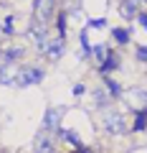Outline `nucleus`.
I'll use <instances>...</instances> for the list:
<instances>
[{
	"mask_svg": "<svg viewBox=\"0 0 147 153\" xmlns=\"http://www.w3.org/2000/svg\"><path fill=\"white\" fill-rule=\"evenodd\" d=\"M43 76H46V71L41 69V66H23L15 74V87L26 89V87H33V84H41Z\"/></svg>",
	"mask_w": 147,
	"mask_h": 153,
	"instance_id": "nucleus-1",
	"label": "nucleus"
},
{
	"mask_svg": "<svg viewBox=\"0 0 147 153\" xmlns=\"http://www.w3.org/2000/svg\"><path fill=\"white\" fill-rule=\"evenodd\" d=\"M104 128H107V133H112V135H122V133H127L124 128V117H122V112H114V110H109L107 115H104Z\"/></svg>",
	"mask_w": 147,
	"mask_h": 153,
	"instance_id": "nucleus-2",
	"label": "nucleus"
},
{
	"mask_svg": "<svg viewBox=\"0 0 147 153\" xmlns=\"http://www.w3.org/2000/svg\"><path fill=\"white\" fill-rule=\"evenodd\" d=\"M64 112H66L64 105H61V107H51L48 112H46V123H43L46 130H53V133L59 130V128H61V117H64Z\"/></svg>",
	"mask_w": 147,
	"mask_h": 153,
	"instance_id": "nucleus-3",
	"label": "nucleus"
},
{
	"mask_svg": "<svg viewBox=\"0 0 147 153\" xmlns=\"http://www.w3.org/2000/svg\"><path fill=\"white\" fill-rule=\"evenodd\" d=\"M23 46H5V49H0V59L3 64H13V61H20L23 59Z\"/></svg>",
	"mask_w": 147,
	"mask_h": 153,
	"instance_id": "nucleus-4",
	"label": "nucleus"
},
{
	"mask_svg": "<svg viewBox=\"0 0 147 153\" xmlns=\"http://www.w3.org/2000/svg\"><path fill=\"white\" fill-rule=\"evenodd\" d=\"M53 5H56V0H36V16L41 18V23L48 21L51 16H53Z\"/></svg>",
	"mask_w": 147,
	"mask_h": 153,
	"instance_id": "nucleus-5",
	"label": "nucleus"
},
{
	"mask_svg": "<svg viewBox=\"0 0 147 153\" xmlns=\"http://www.w3.org/2000/svg\"><path fill=\"white\" fill-rule=\"evenodd\" d=\"M114 69H119V56L117 54H107L104 61L99 64V71H102V74H109V71H114Z\"/></svg>",
	"mask_w": 147,
	"mask_h": 153,
	"instance_id": "nucleus-6",
	"label": "nucleus"
},
{
	"mask_svg": "<svg viewBox=\"0 0 147 153\" xmlns=\"http://www.w3.org/2000/svg\"><path fill=\"white\" fill-rule=\"evenodd\" d=\"M33 153H56L53 140H51L48 135H38V140H36V148H33Z\"/></svg>",
	"mask_w": 147,
	"mask_h": 153,
	"instance_id": "nucleus-7",
	"label": "nucleus"
},
{
	"mask_svg": "<svg viewBox=\"0 0 147 153\" xmlns=\"http://www.w3.org/2000/svg\"><path fill=\"white\" fill-rule=\"evenodd\" d=\"M137 5H140V0H122V5H119V13H122L124 18H135V16H140Z\"/></svg>",
	"mask_w": 147,
	"mask_h": 153,
	"instance_id": "nucleus-8",
	"label": "nucleus"
},
{
	"mask_svg": "<svg viewBox=\"0 0 147 153\" xmlns=\"http://www.w3.org/2000/svg\"><path fill=\"white\" fill-rule=\"evenodd\" d=\"M66 51V44L61 41V38H56V41H48V49H46V54L51 56V59H61Z\"/></svg>",
	"mask_w": 147,
	"mask_h": 153,
	"instance_id": "nucleus-9",
	"label": "nucleus"
},
{
	"mask_svg": "<svg viewBox=\"0 0 147 153\" xmlns=\"http://www.w3.org/2000/svg\"><path fill=\"white\" fill-rule=\"evenodd\" d=\"M56 135H59L61 140H66V143H74V146H81V140L76 138V133H71L69 128H59V130H56Z\"/></svg>",
	"mask_w": 147,
	"mask_h": 153,
	"instance_id": "nucleus-10",
	"label": "nucleus"
},
{
	"mask_svg": "<svg viewBox=\"0 0 147 153\" xmlns=\"http://www.w3.org/2000/svg\"><path fill=\"white\" fill-rule=\"evenodd\" d=\"M112 33H114V41H117V44H122V46L129 44V28H114Z\"/></svg>",
	"mask_w": 147,
	"mask_h": 153,
	"instance_id": "nucleus-11",
	"label": "nucleus"
},
{
	"mask_svg": "<svg viewBox=\"0 0 147 153\" xmlns=\"http://www.w3.org/2000/svg\"><path fill=\"white\" fill-rule=\"evenodd\" d=\"M104 84L109 87V94H112V97H122V87L112 79V76H104Z\"/></svg>",
	"mask_w": 147,
	"mask_h": 153,
	"instance_id": "nucleus-12",
	"label": "nucleus"
},
{
	"mask_svg": "<svg viewBox=\"0 0 147 153\" xmlns=\"http://www.w3.org/2000/svg\"><path fill=\"white\" fill-rule=\"evenodd\" d=\"M94 102H97L99 107H107V105H109V97H107V92H104L102 87H99L97 92H94Z\"/></svg>",
	"mask_w": 147,
	"mask_h": 153,
	"instance_id": "nucleus-13",
	"label": "nucleus"
},
{
	"mask_svg": "<svg viewBox=\"0 0 147 153\" xmlns=\"http://www.w3.org/2000/svg\"><path fill=\"white\" fill-rule=\"evenodd\" d=\"M56 28H59V38L64 41V38H66V16H64V13L56 18Z\"/></svg>",
	"mask_w": 147,
	"mask_h": 153,
	"instance_id": "nucleus-14",
	"label": "nucleus"
},
{
	"mask_svg": "<svg viewBox=\"0 0 147 153\" xmlns=\"http://www.w3.org/2000/svg\"><path fill=\"white\" fill-rule=\"evenodd\" d=\"M91 54L97 56V59H99V64H102V61H104V56H107V46H104V44H97V46H91Z\"/></svg>",
	"mask_w": 147,
	"mask_h": 153,
	"instance_id": "nucleus-15",
	"label": "nucleus"
},
{
	"mask_svg": "<svg viewBox=\"0 0 147 153\" xmlns=\"http://www.w3.org/2000/svg\"><path fill=\"white\" fill-rule=\"evenodd\" d=\"M3 33H5V36H13V33H15V28H13V16H8L5 21H3Z\"/></svg>",
	"mask_w": 147,
	"mask_h": 153,
	"instance_id": "nucleus-16",
	"label": "nucleus"
},
{
	"mask_svg": "<svg viewBox=\"0 0 147 153\" xmlns=\"http://www.w3.org/2000/svg\"><path fill=\"white\" fill-rule=\"evenodd\" d=\"M135 56H137V59H140V61H147V46H137Z\"/></svg>",
	"mask_w": 147,
	"mask_h": 153,
	"instance_id": "nucleus-17",
	"label": "nucleus"
},
{
	"mask_svg": "<svg viewBox=\"0 0 147 153\" xmlns=\"http://www.w3.org/2000/svg\"><path fill=\"white\" fill-rule=\"evenodd\" d=\"M89 26H91V28H104L107 21H104V18H94V21H89Z\"/></svg>",
	"mask_w": 147,
	"mask_h": 153,
	"instance_id": "nucleus-18",
	"label": "nucleus"
},
{
	"mask_svg": "<svg viewBox=\"0 0 147 153\" xmlns=\"http://www.w3.org/2000/svg\"><path fill=\"white\" fill-rule=\"evenodd\" d=\"M86 92V84H74V97H81Z\"/></svg>",
	"mask_w": 147,
	"mask_h": 153,
	"instance_id": "nucleus-19",
	"label": "nucleus"
},
{
	"mask_svg": "<svg viewBox=\"0 0 147 153\" xmlns=\"http://www.w3.org/2000/svg\"><path fill=\"white\" fill-rule=\"evenodd\" d=\"M137 18H140V23H142V26L147 28V13H140V16H137Z\"/></svg>",
	"mask_w": 147,
	"mask_h": 153,
	"instance_id": "nucleus-20",
	"label": "nucleus"
},
{
	"mask_svg": "<svg viewBox=\"0 0 147 153\" xmlns=\"http://www.w3.org/2000/svg\"><path fill=\"white\" fill-rule=\"evenodd\" d=\"M74 153H91V151H89L86 146H76V151H74Z\"/></svg>",
	"mask_w": 147,
	"mask_h": 153,
	"instance_id": "nucleus-21",
	"label": "nucleus"
}]
</instances>
